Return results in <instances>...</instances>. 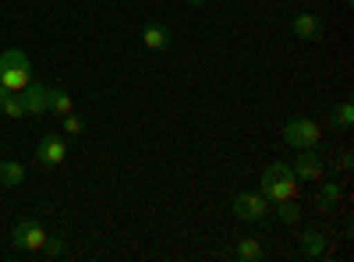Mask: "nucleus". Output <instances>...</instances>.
I'll return each instance as SVG.
<instances>
[{
    "label": "nucleus",
    "instance_id": "1",
    "mask_svg": "<svg viewBox=\"0 0 354 262\" xmlns=\"http://www.w3.org/2000/svg\"><path fill=\"white\" fill-rule=\"evenodd\" d=\"M259 191L270 198V206H280V202H298V195H301V181L294 178L290 163L277 160V163H270V167L262 170Z\"/></svg>",
    "mask_w": 354,
    "mask_h": 262
},
{
    "label": "nucleus",
    "instance_id": "2",
    "mask_svg": "<svg viewBox=\"0 0 354 262\" xmlns=\"http://www.w3.org/2000/svg\"><path fill=\"white\" fill-rule=\"evenodd\" d=\"M28 82H32V64H28L25 53H21L18 46H11V50L0 53V85H4V89H11V93H21Z\"/></svg>",
    "mask_w": 354,
    "mask_h": 262
},
{
    "label": "nucleus",
    "instance_id": "3",
    "mask_svg": "<svg viewBox=\"0 0 354 262\" xmlns=\"http://www.w3.org/2000/svg\"><path fill=\"white\" fill-rule=\"evenodd\" d=\"M280 135H283V142L290 145L294 153H301V149H322V128L312 118H290V121H283Z\"/></svg>",
    "mask_w": 354,
    "mask_h": 262
},
{
    "label": "nucleus",
    "instance_id": "4",
    "mask_svg": "<svg viewBox=\"0 0 354 262\" xmlns=\"http://www.w3.org/2000/svg\"><path fill=\"white\" fill-rule=\"evenodd\" d=\"M46 227L39 223V220H32V216H25V220H18L15 223V230H11V248L15 252H43V245H46Z\"/></svg>",
    "mask_w": 354,
    "mask_h": 262
},
{
    "label": "nucleus",
    "instance_id": "5",
    "mask_svg": "<svg viewBox=\"0 0 354 262\" xmlns=\"http://www.w3.org/2000/svg\"><path fill=\"white\" fill-rule=\"evenodd\" d=\"M230 209H234V216H238V220L259 223V220H262L266 213H270L273 206H270V198H266L262 191H241V195H234Z\"/></svg>",
    "mask_w": 354,
    "mask_h": 262
},
{
    "label": "nucleus",
    "instance_id": "6",
    "mask_svg": "<svg viewBox=\"0 0 354 262\" xmlns=\"http://www.w3.org/2000/svg\"><path fill=\"white\" fill-rule=\"evenodd\" d=\"M68 160V142L57 135H43L36 145V163L39 167H61Z\"/></svg>",
    "mask_w": 354,
    "mask_h": 262
},
{
    "label": "nucleus",
    "instance_id": "7",
    "mask_svg": "<svg viewBox=\"0 0 354 262\" xmlns=\"http://www.w3.org/2000/svg\"><path fill=\"white\" fill-rule=\"evenodd\" d=\"M290 170L298 181H322V156L319 149H301L298 156L290 160Z\"/></svg>",
    "mask_w": 354,
    "mask_h": 262
},
{
    "label": "nucleus",
    "instance_id": "8",
    "mask_svg": "<svg viewBox=\"0 0 354 262\" xmlns=\"http://www.w3.org/2000/svg\"><path fill=\"white\" fill-rule=\"evenodd\" d=\"M290 32H294V39H301V43H315L322 36V21L312 11H298L290 18Z\"/></svg>",
    "mask_w": 354,
    "mask_h": 262
},
{
    "label": "nucleus",
    "instance_id": "9",
    "mask_svg": "<svg viewBox=\"0 0 354 262\" xmlns=\"http://www.w3.org/2000/svg\"><path fill=\"white\" fill-rule=\"evenodd\" d=\"M18 96H21L25 113H46L50 110V89H46V85H39V82H28Z\"/></svg>",
    "mask_w": 354,
    "mask_h": 262
},
{
    "label": "nucleus",
    "instance_id": "10",
    "mask_svg": "<svg viewBox=\"0 0 354 262\" xmlns=\"http://www.w3.org/2000/svg\"><path fill=\"white\" fill-rule=\"evenodd\" d=\"M142 43H145V50H167L170 46V28L163 21H149L142 28Z\"/></svg>",
    "mask_w": 354,
    "mask_h": 262
},
{
    "label": "nucleus",
    "instance_id": "11",
    "mask_svg": "<svg viewBox=\"0 0 354 262\" xmlns=\"http://www.w3.org/2000/svg\"><path fill=\"white\" fill-rule=\"evenodd\" d=\"M25 181V167L18 160H0V185L4 188H18Z\"/></svg>",
    "mask_w": 354,
    "mask_h": 262
},
{
    "label": "nucleus",
    "instance_id": "12",
    "mask_svg": "<svg viewBox=\"0 0 354 262\" xmlns=\"http://www.w3.org/2000/svg\"><path fill=\"white\" fill-rule=\"evenodd\" d=\"M301 255H305V259H322V255H326V234L308 230V234L301 238Z\"/></svg>",
    "mask_w": 354,
    "mask_h": 262
},
{
    "label": "nucleus",
    "instance_id": "13",
    "mask_svg": "<svg viewBox=\"0 0 354 262\" xmlns=\"http://www.w3.org/2000/svg\"><path fill=\"white\" fill-rule=\"evenodd\" d=\"M234 259H241V262H259V259H266V248H262L255 238H241L238 248H234Z\"/></svg>",
    "mask_w": 354,
    "mask_h": 262
},
{
    "label": "nucleus",
    "instance_id": "14",
    "mask_svg": "<svg viewBox=\"0 0 354 262\" xmlns=\"http://www.w3.org/2000/svg\"><path fill=\"white\" fill-rule=\"evenodd\" d=\"M330 121H333L340 131H347V128L354 124V106H351V100H340L337 106H330Z\"/></svg>",
    "mask_w": 354,
    "mask_h": 262
},
{
    "label": "nucleus",
    "instance_id": "15",
    "mask_svg": "<svg viewBox=\"0 0 354 262\" xmlns=\"http://www.w3.org/2000/svg\"><path fill=\"white\" fill-rule=\"evenodd\" d=\"M340 181H322L319 185V206H337L340 202Z\"/></svg>",
    "mask_w": 354,
    "mask_h": 262
},
{
    "label": "nucleus",
    "instance_id": "16",
    "mask_svg": "<svg viewBox=\"0 0 354 262\" xmlns=\"http://www.w3.org/2000/svg\"><path fill=\"white\" fill-rule=\"evenodd\" d=\"M50 110L57 113V118L71 113V96H68V89H50Z\"/></svg>",
    "mask_w": 354,
    "mask_h": 262
},
{
    "label": "nucleus",
    "instance_id": "17",
    "mask_svg": "<svg viewBox=\"0 0 354 262\" xmlns=\"http://www.w3.org/2000/svg\"><path fill=\"white\" fill-rule=\"evenodd\" d=\"M273 209H277V216L283 223H298L301 220V206H298V202H280V206H273Z\"/></svg>",
    "mask_w": 354,
    "mask_h": 262
},
{
    "label": "nucleus",
    "instance_id": "18",
    "mask_svg": "<svg viewBox=\"0 0 354 262\" xmlns=\"http://www.w3.org/2000/svg\"><path fill=\"white\" fill-rule=\"evenodd\" d=\"M61 124H64V135H71V138L85 131V121L78 118V113H64V121H61Z\"/></svg>",
    "mask_w": 354,
    "mask_h": 262
},
{
    "label": "nucleus",
    "instance_id": "19",
    "mask_svg": "<svg viewBox=\"0 0 354 262\" xmlns=\"http://www.w3.org/2000/svg\"><path fill=\"white\" fill-rule=\"evenodd\" d=\"M0 113H4V118H25V106H21V96H18V93H11V100L4 103V110H0Z\"/></svg>",
    "mask_w": 354,
    "mask_h": 262
},
{
    "label": "nucleus",
    "instance_id": "20",
    "mask_svg": "<svg viewBox=\"0 0 354 262\" xmlns=\"http://www.w3.org/2000/svg\"><path fill=\"white\" fill-rule=\"evenodd\" d=\"M39 255H46V259L64 255V241H61V238H46V245H43V252H39Z\"/></svg>",
    "mask_w": 354,
    "mask_h": 262
},
{
    "label": "nucleus",
    "instance_id": "21",
    "mask_svg": "<svg viewBox=\"0 0 354 262\" xmlns=\"http://www.w3.org/2000/svg\"><path fill=\"white\" fill-rule=\"evenodd\" d=\"M8 100H11V89H4V85H0V110H4Z\"/></svg>",
    "mask_w": 354,
    "mask_h": 262
},
{
    "label": "nucleus",
    "instance_id": "22",
    "mask_svg": "<svg viewBox=\"0 0 354 262\" xmlns=\"http://www.w3.org/2000/svg\"><path fill=\"white\" fill-rule=\"evenodd\" d=\"M188 4H195V8H198V4H205V0H188Z\"/></svg>",
    "mask_w": 354,
    "mask_h": 262
}]
</instances>
